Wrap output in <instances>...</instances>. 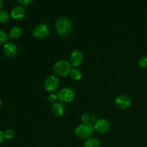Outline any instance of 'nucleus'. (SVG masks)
<instances>
[{
    "instance_id": "f257e3e1",
    "label": "nucleus",
    "mask_w": 147,
    "mask_h": 147,
    "mask_svg": "<svg viewBox=\"0 0 147 147\" xmlns=\"http://www.w3.org/2000/svg\"><path fill=\"white\" fill-rule=\"evenodd\" d=\"M55 29L57 34L60 36L68 35L72 30V23L66 17H60L55 22Z\"/></svg>"
},
{
    "instance_id": "f03ea898",
    "label": "nucleus",
    "mask_w": 147,
    "mask_h": 147,
    "mask_svg": "<svg viewBox=\"0 0 147 147\" xmlns=\"http://www.w3.org/2000/svg\"><path fill=\"white\" fill-rule=\"evenodd\" d=\"M72 70V66L66 60H60L55 63L53 70L55 74L60 77H65L70 73Z\"/></svg>"
},
{
    "instance_id": "7ed1b4c3",
    "label": "nucleus",
    "mask_w": 147,
    "mask_h": 147,
    "mask_svg": "<svg viewBox=\"0 0 147 147\" xmlns=\"http://www.w3.org/2000/svg\"><path fill=\"white\" fill-rule=\"evenodd\" d=\"M94 126L90 123H82L76 129V134L81 139L90 138L94 133Z\"/></svg>"
},
{
    "instance_id": "20e7f679",
    "label": "nucleus",
    "mask_w": 147,
    "mask_h": 147,
    "mask_svg": "<svg viewBox=\"0 0 147 147\" xmlns=\"http://www.w3.org/2000/svg\"><path fill=\"white\" fill-rule=\"evenodd\" d=\"M58 100L62 103H70L74 99L75 93L73 89L70 88H64L57 93Z\"/></svg>"
},
{
    "instance_id": "39448f33",
    "label": "nucleus",
    "mask_w": 147,
    "mask_h": 147,
    "mask_svg": "<svg viewBox=\"0 0 147 147\" xmlns=\"http://www.w3.org/2000/svg\"><path fill=\"white\" fill-rule=\"evenodd\" d=\"M50 27L47 24H39L32 32V34L34 37L37 39H44L50 34Z\"/></svg>"
},
{
    "instance_id": "423d86ee",
    "label": "nucleus",
    "mask_w": 147,
    "mask_h": 147,
    "mask_svg": "<svg viewBox=\"0 0 147 147\" xmlns=\"http://www.w3.org/2000/svg\"><path fill=\"white\" fill-rule=\"evenodd\" d=\"M115 102H116L117 107L119 108L120 109H122V110L129 109L131 106V100L129 96L124 94L118 96L116 97Z\"/></svg>"
},
{
    "instance_id": "0eeeda50",
    "label": "nucleus",
    "mask_w": 147,
    "mask_h": 147,
    "mask_svg": "<svg viewBox=\"0 0 147 147\" xmlns=\"http://www.w3.org/2000/svg\"><path fill=\"white\" fill-rule=\"evenodd\" d=\"M59 80L57 77L54 76H50L46 79L45 83V87L47 91L53 92L55 91L58 88Z\"/></svg>"
},
{
    "instance_id": "6e6552de",
    "label": "nucleus",
    "mask_w": 147,
    "mask_h": 147,
    "mask_svg": "<svg viewBox=\"0 0 147 147\" xmlns=\"http://www.w3.org/2000/svg\"><path fill=\"white\" fill-rule=\"evenodd\" d=\"M110 123L106 119H101L96 122L94 126L95 130L100 134H106L110 130Z\"/></svg>"
},
{
    "instance_id": "1a4fd4ad",
    "label": "nucleus",
    "mask_w": 147,
    "mask_h": 147,
    "mask_svg": "<svg viewBox=\"0 0 147 147\" xmlns=\"http://www.w3.org/2000/svg\"><path fill=\"white\" fill-rule=\"evenodd\" d=\"M70 63H72L73 66H80L82 64L83 60V55L80 50H76L72 52L71 55L70 56Z\"/></svg>"
},
{
    "instance_id": "9d476101",
    "label": "nucleus",
    "mask_w": 147,
    "mask_h": 147,
    "mask_svg": "<svg viewBox=\"0 0 147 147\" xmlns=\"http://www.w3.org/2000/svg\"><path fill=\"white\" fill-rule=\"evenodd\" d=\"M4 53L10 57H14L17 54V47L15 44L12 42H7L3 47Z\"/></svg>"
},
{
    "instance_id": "9b49d317",
    "label": "nucleus",
    "mask_w": 147,
    "mask_h": 147,
    "mask_svg": "<svg viewBox=\"0 0 147 147\" xmlns=\"http://www.w3.org/2000/svg\"><path fill=\"white\" fill-rule=\"evenodd\" d=\"M26 14V10L22 6H16L11 9V16L14 20H20L24 17Z\"/></svg>"
},
{
    "instance_id": "f8f14e48",
    "label": "nucleus",
    "mask_w": 147,
    "mask_h": 147,
    "mask_svg": "<svg viewBox=\"0 0 147 147\" xmlns=\"http://www.w3.org/2000/svg\"><path fill=\"white\" fill-rule=\"evenodd\" d=\"M52 111L55 116L60 117L63 116L65 113V108L63 104L60 103H55L52 106Z\"/></svg>"
},
{
    "instance_id": "ddd939ff",
    "label": "nucleus",
    "mask_w": 147,
    "mask_h": 147,
    "mask_svg": "<svg viewBox=\"0 0 147 147\" xmlns=\"http://www.w3.org/2000/svg\"><path fill=\"white\" fill-rule=\"evenodd\" d=\"M22 34V30L18 26H15V27H13L11 29L9 32V37L11 39H17L19 38L20 37H21Z\"/></svg>"
},
{
    "instance_id": "4468645a",
    "label": "nucleus",
    "mask_w": 147,
    "mask_h": 147,
    "mask_svg": "<svg viewBox=\"0 0 147 147\" xmlns=\"http://www.w3.org/2000/svg\"><path fill=\"white\" fill-rule=\"evenodd\" d=\"M100 143L98 139L91 138L88 139L84 143V147H100Z\"/></svg>"
},
{
    "instance_id": "2eb2a0df",
    "label": "nucleus",
    "mask_w": 147,
    "mask_h": 147,
    "mask_svg": "<svg viewBox=\"0 0 147 147\" xmlns=\"http://www.w3.org/2000/svg\"><path fill=\"white\" fill-rule=\"evenodd\" d=\"M70 77L73 79V80H80V78H82V73L80 70L77 68H74L72 69L70 73Z\"/></svg>"
},
{
    "instance_id": "dca6fc26",
    "label": "nucleus",
    "mask_w": 147,
    "mask_h": 147,
    "mask_svg": "<svg viewBox=\"0 0 147 147\" xmlns=\"http://www.w3.org/2000/svg\"><path fill=\"white\" fill-rule=\"evenodd\" d=\"M9 19V14L4 10H0V22L6 23Z\"/></svg>"
},
{
    "instance_id": "f3484780",
    "label": "nucleus",
    "mask_w": 147,
    "mask_h": 147,
    "mask_svg": "<svg viewBox=\"0 0 147 147\" xmlns=\"http://www.w3.org/2000/svg\"><path fill=\"white\" fill-rule=\"evenodd\" d=\"M4 138L7 139H11L14 138V135H15V132L12 129H7L4 132Z\"/></svg>"
},
{
    "instance_id": "a211bd4d",
    "label": "nucleus",
    "mask_w": 147,
    "mask_h": 147,
    "mask_svg": "<svg viewBox=\"0 0 147 147\" xmlns=\"http://www.w3.org/2000/svg\"><path fill=\"white\" fill-rule=\"evenodd\" d=\"M7 38L8 37H7V33L4 30H0V45L5 43L7 42Z\"/></svg>"
},
{
    "instance_id": "6ab92c4d",
    "label": "nucleus",
    "mask_w": 147,
    "mask_h": 147,
    "mask_svg": "<svg viewBox=\"0 0 147 147\" xmlns=\"http://www.w3.org/2000/svg\"><path fill=\"white\" fill-rule=\"evenodd\" d=\"M139 65L142 67H147V56H143L140 58L139 61Z\"/></svg>"
},
{
    "instance_id": "aec40b11",
    "label": "nucleus",
    "mask_w": 147,
    "mask_h": 147,
    "mask_svg": "<svg viewBox=\"0 0 147 147\" xmlns=\"http://www.w3.org/2000/svg\"><path fill=\"white\" fill-rule=\"evenodd\" d=\"M48 101L50 102V103H55V101L57 100V99H58L57 98V94H54V93H51L48 96Z\"/></svg>"
},
{
    "instance_id": "412c9836",
    "label": "nucleus",
    "mask_w": 147,
    "mask_h": 147,
    "mask_svg": "<svg viewBox=\"0 0 147 147\" xmlns=\"http://www.w3.org/2000/svg\"><path fill=\"white\" fill-rule=\"evenodd\" d=\"M81 119L83 121V122L84 123H89V121H90V116H89L88 113H85L82 115Z\"/></svg>"
},
{
    "instance_id": "4be33fe9",
    "label": "nucleus",
    "mask_w": 147,
    "mask_h": 147,
    "mask_svg": "<svg viewBox=\"0 0 147 147\" xmlns=\"http://www.w3.org/2000/svg\"><path fill=\"white\" fill-rule=\"evenodd\" d=\"M18 2L22 4V5L28 6L32 3V0H22H22H20V1H18Z\"/></svg>"
},
{
    "instance_id": "5701e85b",
    "label": "nucleus",
    "mask_w": 147,
    "mask_h": 147,
    "mask_svg": "<svg viewBox=\"0 0 147 147\" xmlns=\"http://www.w3.org/2000/svg\"><path fill=\"white\" fill-rule=\"evenodd\" d=\"M4 132L1 131V130H0V144L2 143L3 141H4Z\"/></svg>"
},
{
    "instance_id": "b1692460",
    "label": "nucleus",
    "mask_w": 147,
    "mask_h": 147,
    "mask_svg": "<svg viewBox=\"0 0 147 147\" xmlns=\"http://www.w3.org/2000/svg\"><path fill=\"white\" fill-rule=\"evenodd\" d=\"M3 4H4V3H3V1H1V0H0V10H1V8H2Z\"/></svg>"
},
{
    "instance_id": "393cba45",
    "label": "nucleus",
    "mask_w": 147,
    "mask_h": 147,
    "mask_svg": "<svg viewBox=\"0 0 147 147\" xmlns=\"http://www.w3.org/2000/svg\"><path fill=\"white\" fill-rule=\"evenodd\" d=\"M1 100H0V108H1Z\"/></svg>"
},
{
    "instance_id": "a878e982",
    "label": "nucleus",
    "mask_w": 147,
    "mask_h": 147,
    "mask_svg": "<svg viewBox=\"0 0 147 147\" xmlns=\"http://www.w3.org/2000/svg\"><path fill=\"white\" fill-rule=\"evenodd\" d=\"M146 21H147V17H146Z\"/></svg>"
}]
</instances>
